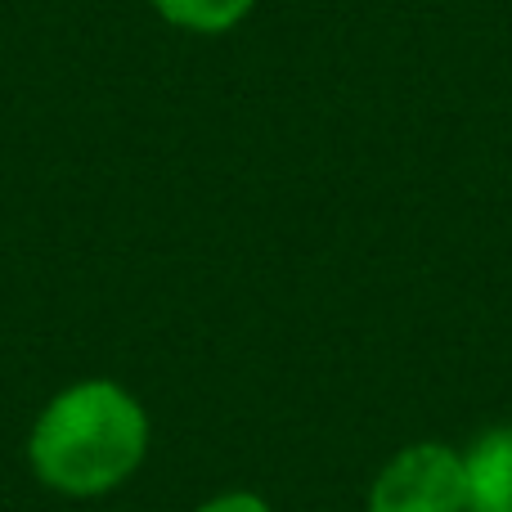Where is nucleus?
Here are the masks:
<instances>
[{
    "label": "nucleus",
    "instance_id": "7ed1b4c3",
    "mask_svg": "<svg viewBox=\"0 0 512 512\" xmlns=\"http://www.w3.org/2000/svg\"><path fill=\"white\" fill-rule=\"evenodd\" d=\"M468 512H512V427L486 432L463 454Z\"/></svg>",
    "mask_w": 512,
    "mask_h": 512
},
{
    "label": "nucleus",
    "instance_id": "39448f33",
    "mask_svg": "<svg viewBox=\"0 0 512 512\" xmlns=\"http://www.w3.org/2000/svg\"><path fill=\"white\" fill-rule=\"evenodd\" d=\"M198 512H270V504L261 495H248V490H230V495L207 499Z\"/></svg>",
    "mask_w": 512,
    "mask_h": 512
},
{
    "label": "nucleus",
    "instance_id": "f257e3e1",
    "mask_svg": "<svg viewBox=\"0 0 512 512\" xmlns=\"http://www.w3.org/2000/svg\"><path fill=\"white\" fill-rule=\"evenodd\" d=\"M149 454V414L117 382H77L41 409L27 436L36 481L68 499H95L135 477Z\"/></svg>",
    "mask_w": 512,
    "mask_h": 512
},
{
    "label": "nucleus",
    "instance_id": "f03ea898",
    "mask_svg": "<svg viewBox=\"0 0 512 512\" xmlns=\"http://www.w3.org/2000/svg\"><path fill=\"white\" fill-rule=\"evenodd\" d=\"M369 512H468L463 454L436 441L400 450L373 481Z\"/></svg>",
    "mask_w": 512,
    "mask_h": 512
},
{
    "label": "nucleus",
    "instance_id": "20e7f679",
    "mask_svg": "<svg viewBox=\"0 0 512 512\" xmlns=\"http://www.w3.org/2000/svg\"><path fill=\"white\" fill-rule=\"evenodd\" d=\"M167 23L185 27V32H203V36H216V32H230L239 27L243 18L252 14L256 0H149Z\"/></svg>",
    "mask_w": 512,
    "mask_h": 512
}]
</instances>
